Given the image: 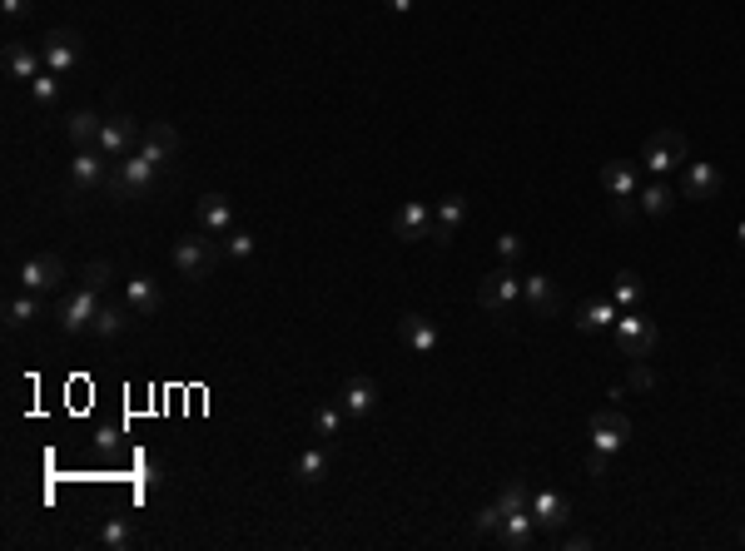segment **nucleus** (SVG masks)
I'll return each instance as SVG.
<instances>
[{"instance_id": "3", "label": "nucleus", "mask_w": 745, "mask_h": 551, "mask_svg": "<svg viewBox=\"0 0 745 551\" xmlns=\"http://www.w3.org/2000/svg\"><path fill=\"white\" fill-rule=\"evenodd\" d=\"M169 259H174V269H179V274H184V278H194V283H199V278H209V274H214V269H219V259H224V249H219L214 239H204V234H194V239L184 234V239H174V249H169Z\"/></svg>"}, {"instance_id": "36", "label": "nucleus", "mask_w": 745, "mask_h": 551, "mask_svg": "<svg viewBox=\"0 0 745 551\" xmlns=\"http://www.w3.org/2000/svg\"><path fill=\"white\" fill-rule=\"evenodd\" d=\"M254 249H259V239H254L249 229H229V234H224V254H229V259L249 264V259H254Z\"/></svg>"}, {"instance_id": "14", "label": "nucleus", "mask_w": 745, "mask_h": 551, "mask_svg": "<svg viewBox=\"0 0 745 551\" xmlns=\"http://www.w3.org/2000/svg\"><path fill=\"white\" fill-rule=\"evenodd\" d=\"M532 517H537V527L562 532V527L572 522V502H567L557 487H542V492H532Z\"/></svg>"}, {"instance_id": "27", "label": "nucleus", "mask_w": 745, "mask_h": 551, "mask_svg": "<svg viewBox=\"0 0 745 551\" xmlns=\"http://www.w3.org/2000/svg\"><path fill=\"white\" fill-rule=\"evenodd\" d=\"M328 467H333V457H328V447H323V442L303 447V452L294 457V477H298V482H323V477H328Z\"/></svg>"}, {"instance_id": "21", "label": "nucleus", "mask_w": 745, "mask_h": 551, "mask_svg": "<svg viewBox=\"0 0 745 551\" xmlns=\"http://www.w3.org/2000/svg\"><path fill=\"white\" fill-rule=\"evenodd\" d=\"M125 303H130V313L135 318H154L159 313V303H164V293H159V283L145 274H130L125 278Z\"/></svg>"}, {"instance_id": "44", "label": "nucleus", "mask_w": 745, "mask_h": 551, "mask_svg": "<svg viewBox=\"0 0 745 551\" xmlns=\"http://www.w3.org/2000/svg\"><path fill=\"white\" fill-rule=\"evenodd\" d=\"M736 239H741V249H745V219H741V229H736Z\"/></svg>"}, {"instance_id": "10", "label": "nucleus", "mask_w": 745, "mask_h": 551, "mask_svg": "<svg viewBox=\"0 0 745 551\" xmlns=\"http://www.w3.org/2000/svg\"><path fill=\"white\" fill-rule=\"evenodd\" d=\"M721 189H726V174H721L711 159H686V174H681V199L711 204V199H721Z\"/></svg>"}, {"instance_id": "9", "label": "nucleus", "mask_w": 745, "mask_h": 551, "mask_svg": "<svg viewBox=\"0 0 745 551\" xmlns=\"http://www.w3.org/2000/svg\"><path fill=\"white\" fill-rule=\"evenodd\" d=\"M110 184V159L90 144V149H75V159H70V189L75 194H100Z\"/></svg>"}, {"instance_id": "32", "label": "nucleus", "mask_w": 745, "mask_h": 551, "mask_svg": "<svg viewBox=\"0 0 745 551\" xmlns=\"http://www.w3.org/2000/svg\"><path fill=\"white\" fill-rule=\"evenodd\" d=\"M343 403H323V408H318V413H313V437H318V442H333V437H338V432H343Z\"/></svg>"}, {"instance_id": "24", "label": "nucleus", "mask_w": 745, "mask_h": 551, "mask_svg": "<svg viewBox=\"0 0 745 551\" xmlns=\"http://www.w3.org/2000/svg\"><path fill=\"white\" fill-rule=\"evenodd\" d=\"M462 219H467V199H462V194H447L443 204H438V214H433V244H438V249L452 244V234L462 229Z\"/></svg>"}, {"instance_id": "15", "label": "nucleus", "mask_w": 745, "mask_h": 551, "mask_svg": "<svg viewBox=\"0 0 745 551\" xmlns=\"http://www.w3.org/2000/svg\"><path fill=\"white\" fill-rule=\"evenodd\" d=\"M601 189H606L611 199H636V194H641V164L611 159V164L601 169Z\"/></svg>"}, {"instance_id": "26", "label": "nucleus", "mask_w": 745, "mask_h": 551, "mask_svg": "<svg viewBox=\"0 0 745 551\" xmlns=\"http://www.w3.org/2000/svg\"><path fill=\"white\" fill-rule=\"evenodd\" d=\"M636 204H641V214H646V219H666V214L676 209V189H671L666 179H651V184L636 194Z\"/></svg>"}, {"instance_id": "16", "label": "nucleus", "mask_w": 745, "mask_h": 551, "mask_svg": "<svg viewBox=\"0 0 745 551\" xmlns=\"http://www.w3.org/2000/svg\"><path fill=\"white\" fill-rule=\"evenodd\" d=\"M393 234H398L403 244H418V239H428V234H433V214H428V204L408 199V204L393 214Z\"/></svg>"}, {"instance_id": "31", "label": "nucleus", "mask_w": 745, "mask_h": 551, "mask_svg": "<svg viewBox=\"0 0 745 551\" xmlns=\"http://www.w3.org/2000/svg\"><path fill=\"white\" fill-rule=\"evenodd\" d=\"M35 318H45V308H40V298H35L30 288L5 303V323H10V328H25V323H35Z\"/></svg>"}, {"instance_id": "23", "label": "nucleus", "mask_w": 745, "mask_h": 551, "mask_svg": "<svg viewBox=\"0 0 745 551\" xmlns=\"http://www.w3.org/2000/svg\"><path fill=\"white\" fill-rule=\"evenodd\" d=\"M403 343L413 348V353H438V343H443V333H438V323L433 318H423V313H403Z\"/></svg>"}, {"instance_id": "29", "label": "nucleus", "mask_w": 745, "mask_h": 551, "mask_svg": "<svg viewBox=\"0 0 745 551\" xmlns=\"http://www.w3.org/2000/svg\"><path fill=\"white\" fill-rule=\"evenodd\" d=\"M611 303L621 308V313H631V308H641L646 303V283H641V274H616L611 278Z\"/></svg>"}, {"instance_id": "37", "label": "nucleus", "mask_w": 745, "mask_h": 551, "mask_svg": "<svg viewBox=\"0 0 745 551\" xmlns=\"http://www.w3.org/2000/svg\"><path fill=\"white\" fill-rule=\"evenodd\" d=\"M497 527H502V512H497V502H492V507H482V512L472 517V537H497Z\"/></svg>"}, {"instance_id": "8", "label": "nucleus", "mask_w": 745, "mask_h": 551, "mask_svg": "<svg viewBox=\"0 0 745 551\" xmlns=\"http://www.w3.org/2000/svg\"><path fill=\"white\" fill-rule=\"evenodd\" d=\"M100 308H105V288L80 283V288L60 303V328H65V333H90V323H95Z\"/></svg>"}, {"instance_id": "4", "label": "nucleus", "mask_w": 745, "mask_h": 551, "mask_svg": "<svg viewBox=\"0 0 745 551\" xmlns=\"http://www.w3.org/2000/svg\"><path fill=\"white\" fill-rule=\"evenodd\" d=\"M159 159L154 154H145V149H135L130 159H120L115 164V174H110V184H115V194L120 199H145L149 189H154V179H159Z\"/></svg>"}, {"instance_id": "34", "label": "nucleus", "mask_w": 745, "mask_h": 551, "mask_svg": "<svg viewBox=\"0 0 745 551\" xmlns=\"http://www.w3.org/2000/svg\"><path fill=\"white\" fill-rule=\"evenodd\" d=\"M497 512H502V517H512V512H532V492H527L522 482H507V487L497 492Z\"/></svg>"}, {"instance_id": "22", "label": "nucleus", "mask_w": 745, "mask_h": 551, "mask_svg": "<svg viewBox=\"0 0 745 551\" xmlns=\"http://www.w3.org/2000/svg\"><path fill=\"white\" fill-rule=\"evenodd\" d=\"M199 229L204 234H229L234 229V204H229V194H204L199 199Z\"/></svg>"}, {"instance_id": "25", "label": "nucleus", "mask_w": 745, "mask_h": 551, "mask_svg": "<svg viewBox=\"0 0 745 551\" xmlns=\"http://www.w3.org/2000/svg\"><path fill=\"white\" fill-rule=\"evenodd\" d=\"M616 318H621V308H616L611 298H592V303L577 308V328H582V333H611Z\"/></svg>"}, {"instance_id": "20", "label": "nucleus", "mask_w": 745, "mask_h": 551, "mask_svg": "<svg viewBox=\"0 0 745 551\" xmlns=\"http://www.w3.org/2000/svg\"><path fill=\"white\" fill-rule=\"evenodd\" d=\"M40 70H45V55H40L35 45H25V40H10V45H5V75H10V80H25V85H30Z\"/></svg>"}, {"instance_id": "38", "label": "nucleus", "mask_w": 745, "mask_h": 551, "mask_svg": "<svg viewBox=\"0 0 745 551\" xmlns=\"http://www.w3.org/2000/svg\"><path fill=\"white\" fill-rule=\"evenodd\" d=\"M497 259H502V264L522 259V239H517V234H497Z\"/></svg>"}, {"instance_id": "35", "label": "nucleus", "mask_w": 745, "mask_h": 551, "mask_svg": "<svg viewBox=\"0 0 745 551\" xmlns=\"http://www.w3.org/2000/svg\"><path fill=\"white\" fill-rule=\"evenodd\" d=\"M100 542L110 551H125V547H135V527L125 522V517H110L105 527H100Z\"/></svg>"}, {"instance_id": "17", "label": "nucleus", "mask_w": 745, "mask_h": 551, "mask_svg": "<svg viewBox=\"0 0 745 551\" xmlns=\"http://www.w3.org/2000/svg\"><path fill=\"white\" fill-rule=\"evenodd\" d=\"M140 149H145V154H154L159 164H169V159H179L184 139H179V130H174L169 120H149V130L140 135Z\"/></svg>"}, {"instance_id": "45", "label": "nucleus", "mask_w": 745, "mask_h": 551, "mask_svg": "<svg viewBox=\"0 0 745 551\" xmlns=\"http://www.w3.org/2000/svg\"><path fill=\"white\" fill-rule=\"evenodd\" d=\"M741 542H745V527H741Z\"/></svg>"}, {"instance_id": "19", "label": "nucleus", "mask_w": 745, "mask_h": 551, "mask_svg": "<svg viewBox=\"0 0 745 551\" xmlns=\"http://www.w3.org/2000/svg\"><path fill=\"white\" fill-rule=\"evenodd\" d=\"M497 547H507V551L537 547V517H532V512H512V517H502V527H497Z\"/></svg>"}, {"instance_id": "11", "label": "nucleus", "mask_w": 745, "mask_h": 551, "mask_svg": "<svg viewBox=\"0 0 745 551\" xmlns=\"http://www.w3.org/2000/svg\"><path fill=\"white\" fill-rule=\"evenodd\" d=\"M40 55H45V70L70 75V70L80 65V55H85V40H80L75 30H50V35L40 40Z\"/></svg>"}, {"instance_id": "43", "label": "nucleus", "mask_w": 745, "mask_h": 551, "mask_svg": "<svg viewBox=\"0 0 745 551\" xmlns=\"http://www.w3.org/2000/svg\"><path fill=\"white\" fill-rule=\"evenodd\" d=\"M388 5H393L398 15H408V10H413V0H388Z\"/></svg>"}, {"instance_id": "5", "label": "nucleus", "mask_w": 745, "mask_h": 551, "mask_svg": "<svg viewBox=\"0 0 745 551\" xmlns=\"http://www.w3.org/2000/svg\"><path fill=\"white\" fill-rule=\"evenodd\" d=\"M611 338H616V348L626 353V358H646L651 348H656V318L646 313V308H631V313H621L616 318V328H611Z\"/></svg>"}, {"instance_id": "28", "label": "nucleus", "mask_w": 745, "mask_h": 551, "mask_svg": "<svg viewBox=\"0 0 745 551\" xmlns=\"http://www.w3.org/2000/svg\"><path fill=\"white\" fill-rule=\"evenodd\" d=\"M130 303H105L100 313H95V323H90V333L95 338H120V333H130Z\"/></svg>"}, {"instance_id": "33", "label": "nucleus", "mask_w": 745, "mask_h": 551, "mask_svg": "<svg viewBox=\"0 0 745 551\" xmlns=\"http://www.w3.org/2000/svg\"><path fill=\"white\" fill-rule=\"evenodd\" d=\"M30 100H35L40 110H55V105H60V75H55V70H40V75L30 80Z\"/></svg>"}, {"instance_id": "30", "label": "nucleus", "mask_w": 745, "mask_h": 551, "mask_svg": "<svg viewBox=\"0 0 745 551\" xmlns=\"http://www.w3.org/2000/svg\"><path fill=\"white\" fill-rule=\"evenodd\" d=\"M100 125H105V120H100L95 110H75V115L65 120V135H70L75 149H90V144L100 139Z\"/></svg>"}, {"instance_id": "1", "label": "nucleus", "mask_w": 745, "mask_h": 551, "mask_svg": "<svg viewBox=\"0 0 745 551\" xmlns=\"http://www.w3.org/2000/svg\"><path fill=\"white\" fill-rule=\"evenodd\" d=\"M686 154H691V144H686L681 130H656L646 139V149H641V174L666 179L671 169H686Z\"/></svg>"}, {"instance_id": "7", "label": "nucleus", "mask_w": 745, "mask_h": 551, "mask_svg": "<svg viewBox=\"0 0 745 551\" xmlns=\"http://www.w3.org/2000/svg\"><path fill=\"white\" fill-rule=\"evenodd\" d=\"M140 135H145V130H140V120H135V115H110V120L100 125L95 149H100L105 159H115V164H120V159H130V154L140 149Z\"/></svg>"}, {"instance_id": "39", "label": "nucleus", "mask_w": 745, "mask_h": 551, "mask_svg": "<svg viewBox=\"0 0 745 551\" xmlns=\"http://www.w3.org/2000/svg\"><path fill=\"white\" fill-rule=\"evenodd\" d=\"M636 209H641L636 199H616V204H611V214H616V224H631V219H636Z\"/></svg>"}, {"instance_id": "12", "label": "nucleus", "mask_w": 745, "mask_h": 551, "mask_svg": "<svg viewBox=\"0 0 745 551\" xmlns=\"http://www.w3.org/2000/svg\"><path fill=\"white\" fill-rule=\"evenodd\" d=\"M338 403H343V413L353 417V422H363V417L378 413V383H373L368 373H353V378L343 383Z\"/></svg>"}, {"instance_id": "18", "label": "nucleus", "mask_w": 745, "mask_h": 551, "mask_svg": "<svg viewBox=\"0 0 745 551\" xmlns=\"http://www.w3.org/2000/svg\"><path fill=\"white\" fill-rule=\"evenodd\" d=\"M522 308H527V313H547V318H552V313L562 308L557 283H552L547 274H527V278H522Z\"/></svg>"}, {"instance_id": "41", "label": "nucleus", "mask_w": 745, "mask_h": 551, "mask_svg": "<svg viewBox=\"0 0 745 551\" xmlns=\"http://www.w3.org/2000/svg\"><path fill=\"white\" fill-rule=\"evenodd\" d=\"M0 10H5V20H25L30 15V0H0Z\"/></svg>"}, {"instance_id": "40", "label": "nucleus", "mask_w": 745, "mask_h": 551, "mask_svg": "<svg viewBox=\"0 0 745 551\" xmlns=\"http://www.w3.org/2000/svg\"><path fill=\"white\" fill-rule=\"evenodd\" d=\"M80 283H90V288H105V283H110V264H90Z\"/></svg>"}, {"instance_id": "42", "label": "nucleus", "mask_w": 745, "mask_h": 551, "mask_svg": "<svg viewBox=\"0 0 745 551\" xmlns=\"http://www.w3.org/2000/svg\"><path fill=\"white\" fill-rule=\"evenodd\" d=\"M562 547H572V551H592L596 542H592V537H567V542H562Z\"/></svg>"}, {"instance_id": "13", "label": "nucleus", "mask_w": 745, "mask_h": 551, "mask_svg": "<svg viewBox=\"0 0 745 551\" xmlns=\"http://www.w3.org/2000/svg\"><path fill=\"white\" fill-rule=\"evenodd\" d=\"M60 283H65V264L55 254H35L20 264V288H30V293H50Z\"/></svg>"}, {"instance_id": "6", "label": "nucleus", "mask_w": 745, "mask_h": 551, "mask_svg": "<svg viewBox=\"0 0 745 551\" xmlns=\"http://www.w3.org/2000/svg\"><path fill=\"white\" fill-rule=\"evenodd\" d=\"M477 303H482L487 313H497V318H512V313L522 308V278L512 274V264L477 283Z\"/></svg>"}, {"instance_id": "2", "label": "nucleus", "mask_w": 745, "mask_h": 551, "mask_svg": "<svg viewBox=\"0 0 745 551\" xmlns=\"http://www.w3.org/2000/svg\"><path fill=\"white\" fill-rule=\"evenodd\" d=\"M626 437H631V422L626 413H616V408H606V413L592 417V472L596 477H606V462L626 447Z\"/></svg>"}]
</instances>
